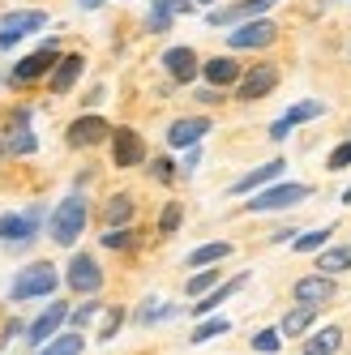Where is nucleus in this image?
<instances>
[{
  "mask_svg": "<svg viewBox=\"0 0 351 355\" xmlns=\"http://www.w3.org/2000/svg\"><path fill=\"white\" fill-rule=\"evenodd\" d=\"M317 270L321 274H343V270H351V248H325L321 257H317Z\"/></svg>",
  "mask_w": 351,
  "mask_h": 355,
  "instance_id": "nucleus-25",
  "label": "nucleus"
},
{
  "mask_svg": "<svg viewBox=\"0 0 351 355\" xmlns=\"http://www.w3.org/2000/svg\"><path fill=\"white\" fill-rule=\"evenodd\" d=\"M103 218H108L112 227H124V223L133 218V197H124V193H120V197H112L108 206H103Z\"/></svg>",
  "mask_w": 351,
  "mask_h": 355,
  "instance_id": "nucleus-26",
  "label": "nucleus"
},
{
  "mask_svg": "<svg viewBox=\"0 0 351 355\" xmlns=\"http://www.w3.org/2000/svg\"><path fill=\"white\" fill-rule=\"evenodd\" d=\"M65 321H69V304H60V300H56L52 309H47V313H43V317H39V321L26 329V338H31L35 347H47V343L56 338V329H60Z\"/></svg>",
  "mask_w": 351,
  "mask_h": 355,
  "instance_id": "nucleus-13",
  "label": "nucleus"
},
{
  "mask_svg": "<svg viewBox=\"0 0 351 355\" xmlns=\"http://www.w3.org/2000/svg\"><path fill=\"white\" fill-rule=\"evenodd\" d=\"M180 214H185V210H180V206H176V201H171V206L163 210V218H159V232H163V236H171L176 227H180Z\"/></svg>",
  "mask_w": 351,
  "mask_h": 355,
  "instance_id": "nucleus-36",
  "label": "nucleus"
},
{
  "mask_svg": "<svg viewBox=\"0 0 351 355\" xmlns=\"http://www.w3.org/2000/svg\"><path fill=\"white\" fill-rule=\"evenodd\" d=\"M65 278H69V287L78 291V295H94L99 287H103V270H99V261L90 257V252H73Z\"/></svg>",
  "mask_w": 351,
  "mask_h": 355,
  "instance_id": "nucleus-4",
  "label": "nucleus"
},
{
  "mask_svg": "<svg viewBox=\"0 0 351 355\" xmlns=\"http://www.w3.org/2000/svg\"><path fill=\"white\" fill-rule=\"evenodd\" d=\"M325 240H330V227H321V232H309V236H300V240H296V252H317V248H325Z\"/></svg>",
  "mask_w": 351,
  "mask_h": 355,
  "instance_id": "nucleus-34",
  "label": "nucleus"
},
{
  "mask_svg": "<svg viewBox=\"0 0 351 355\" xmlns=\"http://www.w3.org/2000/svg\"><path fill=\"white\" fill-rule=\"evenodd\" d=\"M86 218H90V210H86V197H65L60 206H56V214H52V240L56 244H65V248H73L78 244V236H82V227H86Z\"/></svg>",
  "mask_w": 351,
  "mask_h": 355,
  "instance_id": "nucleus-1",
  "label": "nucleus"
},
{
  "mask_svg": "<svg viewBox=\"0 0 351 355\" xmlns=\"http://www.w3.org/2000/svg\"><path fill=\"white\" fill-rule=\"evenodd\" d=\"M163 69L171 73V82H193L197 73H202V69H197V52H193V47H167V52H163Z\"/></svg>",
  "mask_w": 351,
  "mask_h": 355,
  "instance_id": "nucleus-15",
  "label": "nucleus"
},
{
  "mask_svg": "<svg viewBox=\"0 0 351 355\" xmlns=\"http://www.w3.org/2000/svg\"><path fill=\"white\" fill-rule=\"evenodd\" d=\"M339 347H343V329H339V325H330V329H317V334L305 343V351H309V355H334Z\"/></svg>",
  "mask_w": 351,
  "mask_h": 355,
  "instance_id": "nucleus-23",
  "label": "nucleus"
},
{
  "mask_svg": "<svg viewBox=\"0 0 351 355\" xmlns=\"http://www.w3.org/2000/svg\"><path fill=\"white\" fill-rule=\"evenodd\" d=\"M43 26H47V13H39V9L5 13V17H0V47H13L17 39H26V35H35V31H43Z\"/></svg>",
  "mask_w": 351,
  "mask_h": 355,
  "instance_id": "nucleus-3",
  "label": "nucleus"
},
{
  "mask_svg": "<svg viewBox=\"0 0 351 355\" xmlns=\"http://www.w3.org/2000/svg\"><path fill=\"white\" fill-rule=\"evenodd\" d=\"M313 317H317L313 304H300V309H291V313L283 317V325H279V329H283L287 338H300V334H305V329L313 325Z\"/></svg>",
  "mask_w": 351,
  "mask_h": 355,
  "instance_id": "nucleus-24",
  "label": "nucleus"
},
{
  "mask_svg": "<svg viewBox=\"0 0 351 355\" xmlns=\"http://www.w3.org/2000/svg\"><path fill=\"white\" fill-rule=\"evenodd\" d=\"M82 334H65V338H52L43 347V355H82Z\"/></svg>",
  "mask_w": 351,
  "mask_h": 355,
  "instance_id": "nucleus-30",
  "label": "nucleus"
},
{
  "mask_svg": "<svg viewBox=\"0 0 351 355\" xmlns=\"http://www.w3.org/2000/svg\"><path fill=\"white\" fill-rule=\"evenodd\" d=\"M120 325H124V309H112V313H108V321H103V329H99V338H103V343H108V338L116 334V329H120Z\"/></svg>",
  "mask_w": 351,
  "mask_h": 355,
  "instance_id": "nucleus-37",
  "label": "nucleus"
},
{
  "mask_svg": "<svg viewBox=\"0 0 351 355\" xmlns=\"http://www.w3.org/2000/svg\"><path fill=\"white\" fill-rule=\"evenodd\" d=\"M60 287V274H56V266L52 261H35V266H26L17 274V283H13V300H39V295H52Z\"/></svg>",
  "mask_w": 351,
  "mask_h": 355,
  "instance_id": "nucleus-2",
  "label": "nucleus"
},
{
  "mask_svg": "<svg viewBox=\"0 0 351 355\" xmlns=\"http://www.w3.org/2000/svg\"><path fill=\"white\" fill-rule=\"evenodd\" d=\"M202 78H206L214 90H223V86H236V82L244 78V69H240L232 56H214V60L202 64Z\"/></svg>",
  "mask_w": 351,
  "mask_h": 355,
  "instance_id": "nucleus-17",
  "label": "nucleus"
},
{
  "mask_svg": "<svg viewBox=\"0 0 351 355\" xmlns=\"http://www.w3.org/2000/svg\"><path fill=\"white\" fill-rule=\"evenodd\" d=\"M99 309H103V304H99V300H86L82 309H73V313H69V321L78 325V329H86V325H90V321L99 317Z\"/></svg>",
  "mask_w": 351,
  "mask_h": 355,
  "instance_id": "nucleus-33",
  "label": "nucleus"
},
{
  "mask_svg": "<svg viewBox=\"0 0 351 355\" xmlns=\"http://www.w3.org/2000/svg\"><path fill=\"white\" fill-rule=\"evenodd\" d=\"M270 5H274V0H240V5H232V9H210V26H228V21H253V17H262Z\"/></svg>",
  "mask_w": 351,
  "mask_h": 355,
  "instance_id": "nucleus-16",
  "label": "nucleus"
},
{
  "mask_svg": "<svg viewBox=\"0 0 351 355\" xmlns=\"http://www.w3.org/2000/svg\"><path fill=\"white\" fill-rule=\"evenodd\" d=\"M343 167H351V141H343L330 155V171H343Z\"/></svg>",
  "mask_w": 351,
  "mask_h": 355,
  "instance_id": "nucleus-38",
  "label": "nucleus"
},
{
  "mask_svg": "<svg viewBox=\"0 0 351 355\" xmlns=\"http://www.w3.org/2000/svg\"><path fill=\"white\" fill-rule=\"evenodd\" d=\"M296 300L300 304H313V309H321V304H330L334 300V278L330 274H309V278H300L296 283Z\"/></svg>",
  "mask_w": 351,
  "mask_h": 355,
  "instance_id": "nucleus-11",
  "label": "nucleus"
},
{
  "mask_svg": "<svg viewBox=\"0 0 351 355\" xmlns=\"http://www.w3.org/2000/svg\"><path fill=\"white\" fill-rule=\"evenodd\" d=\"M78 5H82V9H99V5H103V0H78Z\"/></svg>",
  "mask_w": 351,
  "mask_h": 355,
  "instance_id": "nucleus-40",
  "label": "nucleus"
},
{
  "mask_svg": "<svg viewBox=\"0 0 351 355\" xmlns=\"http://www.w3.org/2000/svg\"><path fill=\"white\" fill-rule=\"evenodd\" d=\"M214 283H219V270H202V274H193V278H189V287H185V291H189L193 300H202L206 291H214Z\"/></svg>",
  "mask_w": 351,
  "mask_h": 355,
  "instance_id": "nucleus-31",
  "label": "nucleus"
},
{
  "mask_svg": "<svg viewBox=\"0 0 351 355\" xmlns=\"http://www.w3.org/2000/svg\"><path fill=\"white\" fill-rule=\"evenodd\" d=\"M325 112V103H317V98H309V103H300V107H291L287 116H283V124H291V129H296V124H309V120H317Z\"/></svg>",
  "mask_w": 351,
  "mask_h": 355,
  "instance_id": "nucleus-28",
  "label": "nucleus"
},
{
  "mask_svg": "<svg viewBox=\"0 0 351 355\" xmlns=\"http://www.w3.org/2000/svg\"><path fill=\"white\" fill-rule=\"evenodd\" d=\"M142 159H146L142 137H137L133 129H116V133H112V163H116V167H137Z\"/></svg>",
  "mask_w": 351,
  "mask_h": 355,
  "instance_id": "nucleus-12",
  "label": "nucleus"
},
{
  "mask_svg": "<svg viewBox=\"0 0 351 355\" xmlns=\"http://www.w3.org/2000/svg\"><path fill=\"white\" fill-rule=\"evenodd\" d=\"M309 197V184H274L266 193H257L253 201H248V210H287V206H300V201Z\"/></svg>",
  "mask_w": 351,
  "mask_h": 355,
  "instance_id": "nucleus-6",
  "label": "nucleus"
},
{
  "mask_svg": "<svg viewBox=\"0 0 351 355\" xmlns=\"http://www.w3.org/2000/svg\"><path fill=\"white\" fill-rule=\"evenodd\" d=\"M274 35H279V26H274V21L253 17V21H244V26H236V31L228 35V43L236 47V52H253V47H270Z\"/></svg>",
  "mask_w": 351,
  "mask_h": 355,
  "instance_id": "nucleus-5",
  "label": "nucleus"
},
{
  "mask_svg": "<svg viewBox=\"0 0 351 355\" xmlns=\"http://www.w3.org/2000/svg\"><path fill=\"white\" fill-rule=\"evenodd\" d=\"M133 244V232L129 227H112V232L103 236V248H129Z\"/></svg>",
  "mask_w": 351,
  "mask_h": 355,
  "instance_id": "nucleus-35",
  "label": "nucleus"
},
{
  "mask_svg": "<svg viewBox=\"0 0 351 355\" xmlns=\"http://www.w3.org/2000/svg\"><path fill=\"white\" fill-rule=\"evenodd\" d=\"M150 171H155V180H163V184H167V180H171V171H176V167H171L167 159H155V163H150Z\"/></svg>",
  "mask_w": 351,
  "mask_h": 355,
  "instance_id": "nucleus-39",
  "label": "nucleus"
},
{
  "mask_svg": "<svg viewBox=\"0 0 351 355\" xmlns=\"http://www.w3.org/2000/svg\"><path fill=\"white\" fill-rule=\"evenodd\" d=\"M35 133L26 129V112H17L13 116V133H9V150H13V155H35Z\"/></svg>",
  "mask_w": 351,
  "mask_h": 355,
  "instance_id": "nucleus-22",
  "label": "nucleus"
},
{
  "mask_svg": "<svg viewBox=\"0 0 351 355\" xmlns=\"http://www.w3.org/2000/svg\"><path fill=\"white\" fill-rule=\"evenodd\" d=\"M279 338H283V329H257V334H253V351L274 355V351H279Z\"/></svg>",
  "mask_w": 351,
  "mask_h": 355,
  "instance_id": "nucleus-32",
  "label": "nucleus"
},
{
  "mask_svg": "<svg viewBox=\"0 0 351 355\" xmlns=\"http://www.w3.org/2000/svg\"><path fill=\"white\" fill-rule=\"evenodd\" d=\"M47 69H56V43H43L39 52L22 56V60L13 64V82H35V78H43Z\"/></svg>",
  "mask_w": 351,
  "mask_h": 355,
  "instance_id": "nucleus-10",
  "label": "nucleus"
},
{
  "mask_svg": "<svg viewBox=\"0 0 351 355\" xmlns=\"http://www.w3.org/2000/svg\"><path fill=\"white\" fill-rule=\"evenodd\" d=\"M244 283H248V274H236V278H232V283H228V287H214V291H206L202 300H197V309H193V317H210V313L219 309V304H223V300H228L232 291H240Z\"/></svg>",
  "mask_w": 351,
  "mask_h": 355,
  "instance_id": "nucleus-19",
  "label": "nucleus"
},
{
  "mask_svg": "<svg viewBox=\"0 0 351 355\" xmlns=\"http://www.w3.org/2000/svg\"><path fill=\"white\" fill-rule=\"evenodd\" d=\"M283 159H270V163H262L257 171H248V175H240V180L232 184V193H253V189H262V184H274L283 175Z\"/></svg>",
  "mask_w": 351,
  "mask_h": 355,
  "instance_id": "nucleus-18",
  "label": "nucleus"
},
{
  "mask_svg": "<svg viewBox=\"0 0 351 355\" xmlns=\"http://www.w3.org/2000/svg\"><path fill=\"white\" fill-rule=\"evenodd\" d=\"M223 257H232V244H228V240L193 248V252H189V266H193V270H206V266H214V261H223Z\"/></svg>",
  "mask_w": 351,
  "mask_h": 355,
  "instance_id": "nucleus-21",
  "label": "nucleus"
},
{
  "mask_svg": "<svg viewBox=\"0 0 351 355\" xmlns=\"http://www.w3.org/2000/svg\"><path fill=\"white\" fill-rule=\"evenodd\" d=\"M35 232H39V210H31V214H5V218H0V240H9L13 248H26L35 240Z\"/></svg>",
  "mask_w": 351,
  "mask_h": 355,
  "instance_id": "nucleus-9",
  "label": "nucleus"
},
{
  "mask_svg": "<svg viewBox=\"0 0 351 355\" xmlns=\"http://www.w3.org/2000/svg\"><path fill=\"white\" fill-rule=\"evenodd\" d=\"M171 13H176V0H155V9H150V17H146V26L155 31V35H163V31L171 26Z\"/></svg>",
  "mask_w": 351,
  "mask_h": 355,
  "instance_id": "nucleus-27",
  "label": "nucleus"
},
{
  "mask_svg": "<svg viewBox=\"0 0 351 355\" xmlns=\"http://www.w3.org/2000/svg\"><path fill=\"white\" fill-rule=\"evenodd\" d=\"M232 329V321H223V317H210V321H202L193 329V338L189 343H210V338H219V334H228Z\"/></svg>",
  "mask_w": 351,
  "mask_h": 355,
  "instance_id": "nucleus-29",
  "label": "nucleus"
},
{
  "mask_svg": "<svg viewBox=\"0 0 351 355\" xmlns=\"http://www.w3.org/2000/svg\"><path fill=\"white\" fill-rule=\"evenodd\" d=\"M206 133H210V120L206 116H185V120H176L171 129H167V146L171 150H193Z\"/></svg>",
  "mask_w": 351,
  "mask_h": 355,
  "instance_id": "nucleus-8",
  "label": "nucleus"
},
{
  "mask_svg": "<svg viewBox=\"0 0 351 355\" xmlns=\"http://www.w3.org/2000/svg\"><path fill=\"white\" fill-rule=\"evenodd\" d=\"M108 137H112V129H108L103 116H82V120L69 124V146H99Z\"/></svg>",
  "mask_w": 351,
  "mask_h": 355,
  "instance_id": "nucleus-14",
  "label": "nucleus"
},
{
  "mask_svg": "<svg viewBox=\"0 0 351 355\" xmlns=\"http://www.w3.org/2000/svg\"><path fill=\"white\" fill-rule=\"evenodd\" d=\"M274 86H279V69H274V64H257V69H244V78L236 82V94H240V103H253V98L270 94Z\"/></svg>",
  "mask_w": 351,
  "mask_h": 355,
  "instance_id": "nucleus-7",
  "label": "nucleus"
},
{
  "mask_svg": "<svg viewBox=\"0 0 351 355\" xmlns=\"http://www.w3.org/2000/svg\"><path fill=\"white\" fill-rule=\"evenodd\" d=\"M82 69H86V64H82V56H60V60H56V73H52V90H56V94H65L73 82L82 78Z\"/></svg>",
  "mask_w": 351,
  "mask_h": 355,
  "instance_id": "nucleus-20",
  "label": "nucleus"
}]
</instances>
